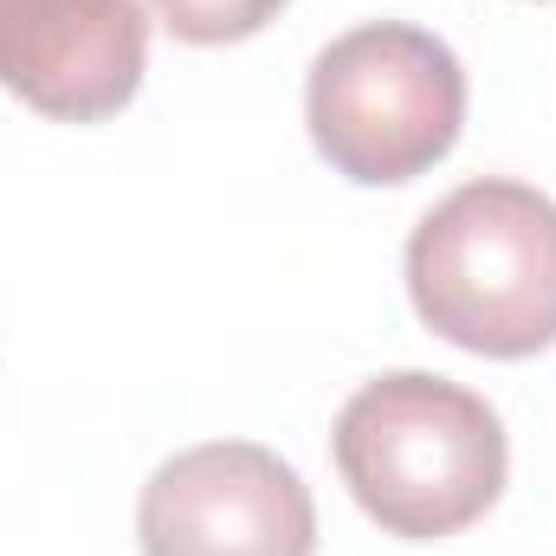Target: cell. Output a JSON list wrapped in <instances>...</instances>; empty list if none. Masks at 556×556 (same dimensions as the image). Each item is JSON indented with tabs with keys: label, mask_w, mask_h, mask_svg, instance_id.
<instances>
[{
	"label": "cell",
	"mask_w": 556,
	"mask_h": 556,
	"mask_svg": "<svg viewBox=\"0 0 556 556\" xmlns=\"http://www.w3.org/2000/svg\"><path fill=\"white\" fill-rule=\"evenodd\" d=\"M330 453L369 525L408 544H440L479 525L511 472L498 408L427 369H389L363 382L337 415Z\"/></svg>",
	"instance_id": "6da1fadb"
},
{
	"label": "cell",
	"mask_w": 556,
	"mask_h": 556,
	"mask_svg": "<svg viewBox=\"0 0 556 556\" xmlns=\"http://www.w3.org/2000/svg\"><path fill=\"white\" fill-rule=\"evenodd\" d=\"M415 317L453 350L525 363L556 343V201L479 175L408 233Z\"/></svg>",
	"instance_id": "7a4b0ae2"
},
{
	"label": "cell",
	"mask_w": 556,
	"mask_h": 556,
	"mask_svg": "<svg viewBox=\"0 0 556 556\" xmlns=\"http://www.w3.org/2000/svg\"><path fill=\"white\" fill-rule=\"evenodd\" d=\"M304 124L343 181L402 188L453 155L466 130V65L440 33L408 20L350 26L311 59Z\"/></svg>",
	"instance_id": "3957f363"
},
{
	"label": "cell",
	"mask_w": 556,
	"mask_h": 556,
	"mask_svg": "<svg viewBox=\"0 0 556 556\" xmlns=\"http://www.w3.org/2000/svg\"><path fill=\"white\" fill-rule=\"evenodd\" d=\"M142 556H317V505L260 440H207L162 459L137 505Z\"/></svg>",
	"instance_id": "277c9868"
},
{
	"label": "cell",
	"mask_w": 556,
	"mask_h": 556,
	"mask_svg": "<svg viewBox=\"0 0 556 556\" xmlns=\"http://www.w3.org/2000/svg\"><path fill=\"white\" fill-rule=\"evenodd\" d=\"M142 0H0V91L52 124H104L142 91Z\"/></svg>",
	"instance_id": "5b68a950"
},
{
	"label": "cell",
	"mask_w": 556,
	"mask_h": 556,
	"mask_svg": "<svg viewBox=\"0 0 556 556\" xmlns=\"http://www.w3.org/2000/svg\"><path fill=\"white\" fill-rule=\"evenodd\" d=\"M149 7L181 46H233V39L266 33L291 0H149Z\"/></svg>",
	"instance_id": "8992f818"
}]
</instances>
